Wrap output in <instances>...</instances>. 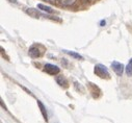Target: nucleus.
<instances>
[{
    "label": "nucleus",
    "mask_w": 132,
    "mask_h": 123,
    "mask_svg": "<svg viewBox=\"0 0 132 123\" xmlns=\"http://www.w3.org/2000/svg\"><path fill=\"white\" fill-rule=\"evenodd\" d=\"M94 72L100 78H105V79L110 78V75H109V72H108L107 68L102 64H97L94 68Z\"/></svg>",
    "instance_id": "f257e3e1"
},
{
    "label": "nucleus",
    "mask_w": 132,
    "mask_h": 123,
    "mask_svg": "<svg viewBox=\"0 0 132 123\" xmlns=\"http://www.w3.org/2000/svg\"><path fill=\"white\" fill-rule=\"evenodd\" d=\"M44 71L50 75H56L60 72V69L55 66V65H52V64H46L44 66Z\"/></svg>",
    "instance_id": "f03ea898"
},
{
    "label": "nucleus",
    "mask_w": 132,
    "mask_h": 123,
    "mask_svg": "<svg viewBox=\"0 0 132 123\" xmlns=\"http://www.w3.org/2000/svg\"><path fill=\"white\" fill-rule=\"evenodd\" d=\"M28 54L32 58H38V57H40L42 55V50H40L38 45H32L28 50Z\"/></svg>",
    "instance_id": "7ed1b4c3"
},
{
    "label": "nucleus",
    "mask_w": 132,
    "mask_h": 123,
    "mask_svg": "<svg viewBox=\"0 0 132 123\" xmlns=\"http://www.w3.org/2000/svg\"><path fill=\"white\" fill-rule=\"evenodd\" d=\"M111 68H112L113 71L117 73V75L121 76V75L123 74V71H124V65H123L122 63H119V62H112Z\"/></svg>",
    "instance_id": "20e7f679"
},
{
    "label": "nucleus",
    "mask_w": 132,
    "mask_h": 123,
    "mask_svg": "<svg viewBox=\"0 0 132 123\" xmlns=\"http://www.w3.org/2000/svg\"><path fill=\"white\" fill-rule=\"evenodd\" d=\"M55 80H56V82H57L60 87H62V88H68V87H69V82H68L67 78H65L64 76H62V75L56 76Z\"/></svg>",
    "instance_id": "39448f33"
},
{
    "label": "nucleus",
    "mask_w": 132,
    "mask_h": 123,
    "mask_svg": "<svg viewBox=\"0 0 132 123\" xmlns=\"http://www.w3.org/2000/svg\"><path fill=\"white\" fill-rule=\"evenodd\" d=\"M26 14H28L30 17H32V18H40L41 17V14L36 10V9H32V7H28V9H26Z\"/></svg>",
    "instance_id": "423d86ee"
},
{
    "label": "nucleus",
    "mask_w": 132,
    "mask_h": 123,
    "mask_svg": "<svg viewBox=\"0 0 132 123\" xmlns=\"http://www.w3.org/2000/svg\"><path fill=\"white\" fill-rule=\"evenodd\" d=\"M56 2L62 6H71L76 2V0H56Z\"/></svg>",
    "instance_id": "0eeeda50"
},
{
    "label": "nucleus",
    "mask_w": 132,
    "mask_h": 123,
    "mask_svg": "<svg viewBox=\"0 0 132 123\" xmlns=\"http://www.w3.org/2000/svg\"><path fill=\"white\" fill-rule=\"evenodd\" d=\"M38 9H40L41 11H43V12H46V13H48V14H51V13H53V10H52L51 7H49V6H47V5L43 4V3H39V4H38Z\"/></svg>",
    "instance_id": "6e6552de"
},
{
    "label": "nucleus",
    "mask_w": 132,
    "mask_h": 123,
    "mask_svg": "<svg viewBox=\"0 0 132 123\" xmlns=\"http://www.w3.org/2000/svg\"><path fill=\"white\" fill-rule=\"evenodd\" d=\"M38 104H39V106H40V110H41V112H42V115H43L44 119L47 121V120H48V117H47V112H46L45 105H44V104L42 103V101H40V100H38Z\"/></svg>",
    "instance_id": "1a4fd4ad"
},
{
    "label": "nucleus",
    "mask_w": 132,
    "mask_h": 123,
    "mask_svg": "<svg viewBox=\"0 0 132 123\" xmlns=\"http://www.w3.org/2000/svg\"><path fill=\"white\" fill-rule=\"evenodd\" d=\"M63 52H65L67 54H69V55H71V56H73L74 58H77V59H82V56L79 54V53H76V52H74V51H69V50H63Z\"/></svg>",
    "instance_id": "9d476101"
},
{
    "label": "nucleus",
    "mask_w": 132,
    "mask_h": 123,
    "mask_svg": "<svg viewBox=\"0 0 132 123\" xmlns=\"http://www.w3.org/2000/svg\"><path fill=\"white\" fill-rule=\"evenodd\" d=\"M125 71H126V74L127 75H132V58L129 60V63L127 65V67H125Z\"/></svg>",
    "instance_id": "9b49d317"
},
{
    "label": "nucleus",
    "mask_w": 132,
    "mask_h": 123,
    "mask_svg": "<svg viewBox=\"0 0 132 123\" xmlns=\"http://www.w3.org/2000/svg\"><path fill=\"white\" fill-rule=\"evenodd\" d=\"M105 24H106V22H105L104 20H102V21H101V26H105Z\"/></svg>",
    "instance_id": "f8f14e48"
}]
</instances>
